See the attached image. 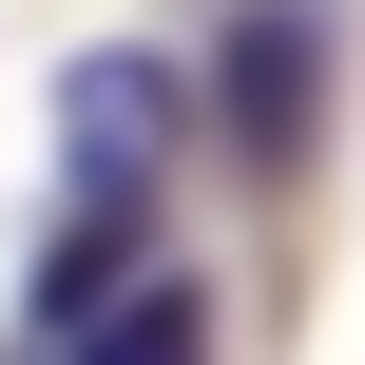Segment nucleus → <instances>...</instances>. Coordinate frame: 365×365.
<instances>
[{"mask_svg":"<svg viewBox=\"0 0 365 365\" xmlns=\"http://www.w3.org/2000/svg\"><path fill=\"white\" fill-rule=\"evenodd\" d=\"M38 365H212V289H192V269H154V289H115L96 327H58Z\"/></svg>","mask_w":365,"mask_h":365,"instance_id":"7ed1b4c3","label":"nucleus"},{"mask_svg":"<svg viewBox=\"0 0 365 365\" xmlns=\"http://www.w3.org/2000/svg\"><path fill=\"white\" fill-rule=\"evenodd\" d=\"M19 365H38V346H19Z\"/></svg>","mask_w":365,"mask_h":365,"instance_id":"20e7f679","label":"nucleus"},{"mask_svg":"<svg viewBox=\"0 0 365 365\" xmlns=\"http://www.w3.org/2000/svg\"><path fill=\"white\" fill-rule=\"evenodd\" d=\"M212 135H231L250 173H308V135H327V0H231V38H212Z\"/></svg>","mask_w":365,"mask_h":365,"instance_id":"f03ea898","label":"nucleus"},{"mask_svg":"<svg viewBox=\"0 0 365 365\" xmlns=\"http://www.w3.org/2000/svg\"><path fill=\"white\" fill-rule=\"evenodd\" d=\"M173 135H192V96H173V58H77L58 77V212H154V173H173Z\"/></svg>","mask_w":365,"mask_h":365,"instance_id":"f257e3e1","label":"nucleus"}]
</instances>
